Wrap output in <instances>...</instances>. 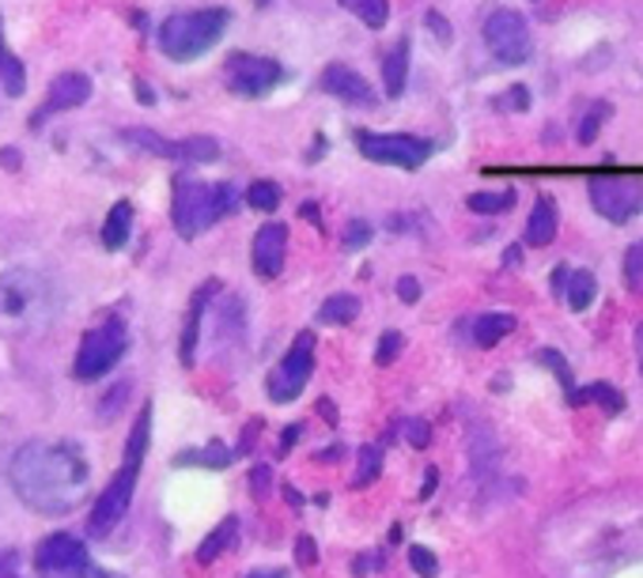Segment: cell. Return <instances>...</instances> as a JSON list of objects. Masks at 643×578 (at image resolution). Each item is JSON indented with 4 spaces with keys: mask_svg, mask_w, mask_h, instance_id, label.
I'll return each mask as SVG.
<instances>
[{
    "mask_svg": "<svg viewBox=\"0 0 643 578\" xmlns=\"http://www.w3.org/2000/svg\"><path fill=\"white\" fill-rule=\"evenodd\" d=\"M8 480L20 503L34 514H68L76 503L87 495L92 484V465H87L84 450L76 442H28L15 450L12 465H8Z\"/></svg>",
    "mask_w": 643,
    "mask_h": 578,
    "instance_id": "obj_1",
    "label": "cell"
},
{
    "mask_svg": "<svg viewBox=\"0 0 643 578\" xmlns=\"http://www.w3.org/2000/svg\"><path fill=\"white\" fill-rule=\"evenodd\" d=\"M148 439H152V405L140 408L133 431H129V442H126V453H121V469L114 473V480L103 488L99 503L92 506V518H87V533L95 537H107V533L126 518L129 503H133V492H137V477H140V465L148 458Z\"/></svg>",
    "mask_w": 643,
    "mask_h": 578,
    "instance_id": "obj_2",
    "label": "cell"
},
{
    "mask_svg": "<svg viewBox=\"0 0 643 578\" xmlns=\"http://www.w3.org/2000/svg\"><path fill=\"white\" fill-rule=\"evenodd\" d=\"M235 208H239V193H235V185H227V182L208 185V182H197V178H186V174L174 178L171 220H174V231H179L182 238L205 235L208 227L219 224L224 216H232Z\"/></svg>",
    "mask_w": 643,
    "mask_h": 578,
    "instance_id": "obj_3",
    "label": "cell"
},
{
    "mask_svg": "<svg viewBox=\"0 0 643 578\" xmlns=\"http://www.w3.org/2000/svg\"><path fill=\"white\" fill-rule=\"evenodd\" d=\"M50 283L31 269H12L0 277V325L15 329V333H31L42 329L54 314V296Z\"/></svg>",
    "mask_w": 643,
    "mask_h": 578,
    "instance_id": "obj_4",
    "label": "cell"
},
{
    "mask_svg": "<svg viewBox=\"0 0 643 578\" xmlns=\"http://www.w3.org/2000/svg\"><path fill=\"white\" fill-rule=\"evenodd\" d=\"M232 12L227 8H197V12H179L160 26V50L171 61H197L224 39Z\"/></svg>",
    "mask_w": 643,
    "mask_h": 578,
    "instance_id": "obj_5",
    "label": "cell"
},
{
    "mask_svg": "<svg viewBox=\"0 0 643 578\" xmlns=\"http://www.w3.org/2000/svg\"><path fill=\"white\" fill-rule=\"evenodd\" d=\"M129 349V333L121 318H107L95 329H87L81 336V349H76L73 375L76 382H99L103 375H110L118 367V360Z\"/></svg>",
    "mask_w": 643,
    "mask_h": 578,
    "instance_id": "obj_6",
    "label": "cell"
},
{
    "mask_svg": "<svg viewBox=\"0 0 643 578\" xmlns=\"http://www.w3.org/2000/svg\"><path fill=\"white\" fill-rule=\"evenodd\" d=\"M356 151L372 163L398 167V171H420L431 156V140L417 137V132H375V129H356L352 132Z\"/></svg>",
    "mask_w": 643,
    "mask_h": 578,
    "instance_id": "obj_7",
    "label": "cell"
},
{
    "mask_svg": "<svg viewBox=\"0 0 643 578\" xmlns=\"http://www.w3.org/2000/svg\"><path fill=\"white\" fill-rule=\"evenodd\" d=\"M481 39L500 65H523V61H531V53H534L531 23H526L518 12H511V8L489 12V20H484V26H481Z\"/></svg>",
    "mask_w": 643,
    "mask_h": 578,
    "instance_id": "obj_8",
    "label": "cell"
},
{
    "mask_svg": "<svg viewBox=\"0 0 643 578\" xmlns=\"http://www.w3.org/2000/svg\"><path fill=\"white\" fill-rule=\"evenodd\" d=\"M590 204L602 220L610 224H629L643 212V182L624 174H594L587 182Z\"/></svg>",
    "mask_w": 643,
    "mask_h": 578,
    "instance_id": "obj_9",
    "label": "cell"
},
{
    "mask_svg": "<svg viewBox=\"0 0 643 578\" xmlns=\"http://www.w3.org/2000/svg\"><path fill=\"white\" fill-rule=\"evenodd\" d=\"M311 371H314V333H299L296 341H292V349H288L285 360L272 367V375H269V402H277V405H288V402H296L299 394H303V386H307V378H311Z\"/></svg>",
    "mask_w": 643,
    "mask_h": 578,
    "instance_id": "obj_10",
    "label": "cell"
},
{
    "mask_svg": "<svg viewBox=\"0 0 643 578\" xmlns=\"http://www.w3.org/2000/svg\"><path fill=\"white\" fill-rule=\"evenodd\" d=\"M224 79L227 92H235L239 99H261L285 79V68L261 53H232L224 65Z\"/></svg>",
    "mask_w": 643,
    "mask_h": 578,
    "instance_id": "obj_11",
    "label": "cell"
},
{
    "mask_svg": "<svg viewBox=\"0 0 643 578\" xmlns=\"http://www.w3.org/2000/svg\"><path fill=\"white\" fill-rule=\"evenodd\" d=\"M34 564L46 578H95L87 545L73 533H54L34 548Z\"/></svg>",
    "mask_w": 643,
    "mask_h": 578,
    "instance_id": "obj_12",
    "label": "cell"
},
{
    "mask_svg": "<svg viewBox=\"0 0 643 578\" xmlns=\"http://www.w3.org/2000/svg\"><path fill=\"white\" fill-rule=\"evenodd\" d=\"M285 257H288V227L285 224H261L258 235H254L250 246V261L254 272L261 280H277L285 272Z\"/></svg>",
    "mask_w": 643,
    "mask_h": 578,
    "instance_id": "obj_13",
    "label": "cell"
},
{
    "mask_svg": "<svg viewBox=\"0 0 643 578\" xmlns=\"http://www.w3.org/2000/svg\"><path fill=\"white\" fill-rule=\"evenodd\" d=\"M322 92L325 95H333V99H341V103H349V106H375L378 103V95L372 92V84H367L364 76L356 73L352 65H325L322 68Z\"/></svg>",
    "mask_w": 643,
    "mask_h": 578,
    "instance_id": "obj_14",
    "label": "cell"
},
{
    "mask_svg": "<svg viewBox=\"0 0 643 578\" xmlns=\"http://www.w3.org/2000/svg\"><path fill=\"white\" fill-rule=\"evenodd\" d=\"M92 99V79L84 73H61L54 84H50L46 92V103H42V114L34 118V126H39L46 114H65V110H76V106H84Z\"/></svg>",
    "mask_w": 643,
    "mask_h": 578,
    "instance_id": "obj_15",
    "label": "cell"
},
{
    "mask_svg": "<svg viewBox=\"0 0 643 578\" xmlns=\"http://www.w3.org/2000/svg\"><path fill=\"white\" fill-rule=\"evenodd\" d=\"M213 291H219L216 280L201 283L197 291H193L190 299V310H186V325H182V344H179V355L186 367H193V360H197V336H201V318H205V307L208 299H213Z\"/></svg>",
    "mask_w": 643,
    "mask_h": 578,
    "instance_id": "obj_16",
    "label": "cell"
},
{
    "mask_svg": "<svg viewBox=\"0 0 643 578\" xmlns=\"http://www.w3.org/2000/svg\"><path fill=\"white\" fill-rule=\"evenodd\" d=\"M557 227H560L557 201L549 193H542L531 208V220H526V246H549L557 238Z\"/></svg>",
    "mask_w": 643,
    "mask_h": 578,
    "instance_id": "obj_17",
    "label": "cell"
},
{
    "mask_svg": "<svg viewBox=\"0 0 643 578\" xmlns=\"http://www.w3.org/2000/svg\"><path fill=\"white\" fill-rule=\"evenodd\" d=\"M409 79V39H398L383 57V92L386 99H401Z\"/></svg>",
    "mask_w": 643,
    "mask_h": 578,
    "instance_id": "obj_18",
    "label": "cell"
},
{
    "mask_svg": "<svg viewBox=\"0 0 643 578\" xmlns=\"http://www.w3.org/2000/svg\"><path fill=\"white\" fill-rule=\"evenodd\" d=\"M129 231H133V204L118 201L107 212V220H103V246L107 250H121L129 243Z\"/></svg>",
    "mask_w": 643,
    "mask_h": 578,
    "instance_id": "obj_19",
    "label": "cell"
},
{
    "mask_svg": "<svg viewBox=\"0 0 643 578\" xmlns=\"http://www.w3.org/2000/svg\"><path fill=\"white\" fill-rule=\"evenodd\" d=\"M515 329V314H507V310H492V314H481L478 322H473V344H481V349H496L500 341Z\"/></svg>",
    "mask_w": 643,
    "mask_h": 578,
    "instance_id": "obj_20",
    "label": "cell"
},
{
    "mask_svg": "<svg viewBox=\"0 0 643 578\" xmlns=\"http://www.w3.org/2000/svg\"><path fill=\"white\" fill-rule=\"evenodd\" d=\"M598 296V280L590 269H571L568 272V283H564V302H568V310H576V314H583V310L594 302Z\"/></svg>",
    "mask_w": 643,
    "mask_h": 578,
    "instance_id": "obj_21",
    "label": "cell"
},
{
    "mask_svg": "<svg viewBox=\"0 0 643 578\" xmlns=\"http://www.w3.org/2000/svg\"><path fill=\"white\" fill-rule=\"evenodd\" d=\"M235 537H239V518H224L219 526L208 533L205 540H201V548H197V564H213V559H219L227 553V548L235 545Z\"/></svg>",
    "mask_w": 643,
    "mask_h": 578,
    "instance_id": "obj_22",
    "label": "cell"
},
{
    "mask_svg": "<svg viewBox=\"0 0 643 578\" xmlns=\"http://www.w3.org/2000/svg\"><path fill=\"white\" fill-rule=\"evenodd\" d=\"M341 8H349L367 31H383L386 20H390V0H337Z\"/></svg>",
    "mask_w": 643,
    "mask_h": 578,
    "instance_id": "obj_23",
    "label": "cell"
},
{
    "mask_svg": "<svg viewBox=\"0 0 643 578\" xmlns=\"http://www.w3.org/2000/svg\"><path fill=\"white\" fill-rule=\"evenodd\" d=\"M568 405H602L606 413H621L624 397H621V389L610 386V382H590L587 389H576V397H571Z\"/></svg>",
    "mask_w": 643,
    "mask_h": 578,
    "instance_id": "obj_24",
    "label": "cell"
},
{
    "mask_svg": "<svg viewBox=\"0 0 643 578\" xmlns=\"http://www.w3.org/2000/svg\"><path fill=\"white\" fill-rule=\"evenodd\" d=\"M360 318V299L356 296H330L319 307L322 325H352Z\"/></svg>",
    "mask_w": 643,
    "mask_h": 578,
    "instance_id": "obj_25",
    "label": "cell"
},
{
    "mask_svg": "<svg viewBox=\"0 0 643 578\" xmlns=\"http://www.w3.org/2000/svg\"><path fill=\"white\" fill-rule=\"evenodd\" d=\"M610 114H613V106L610 103H590L587 110H583V118H579V126H576V140L579 144H594L598 140V132H602V126L610 121Z\"/></svg>",
    "mask_w": 643,
    "mask_h": 578,
    "instance_id": "obj_26",
    "label": "cell"
},
{
    "mask_svg": "<svg viewBox=\"0 0 643 578\" xmlns=\"http://www.w3.org/2000/svg\"><path fill=\"white\" fill-rule=\"evenodd\" d=\"M0 87H4L8 95H23V87H28V68H23L20 57L8 53L4 39H0Z\"/></svg>",
    "mask_w": 643,
    "mask_h": 578,
    "instance_id": "obj_27",
    "label": "cell"
},
{
    "mask_svg": "<svg viewBox=\"0 0 643 578\" xmlns=\"http://www.w3.org/2000/svg\"><path fill=\"white\" fill-rule=\"evenodd\" d=\"M515 190H500V193H470L465 204L470 212H481V216H500V212H511L515 208Z\"/></svg>",
    "mask_w": 643,
    "mask_h": 578,
    "instance_id": "obj_28",
    "label": "cell"
},
{
    "mask_svg": "<svg viewBox=\"0 0 643 578\" xmlns=\"http://www.w3.org/2000/svg\"><path fill=\"white\" fill-rule=\"evenodd\" d=\"M235 453L224 447V442H208L205 450H193V453H182L179 465H208V469H224L232 465Z\"/></svg>",
    "mask_w": 643,
    "mask_h": 578,
    "instance_id": "obj_29",
    "label": "cell"
},
{
    "mask_svg": "<svg viewBox=\"0 0 643 578\" xmlns=\"http://www.w3.org/2000/svg\"><path fill=\"white\" fill-rule=\"evenodd\" d=\"M378 473H383V447H378V442H367V447L360 450V469H356V477H352V488L372 484V480H378Z\"/></svg>",
    "mask_w": 643,
    "mask_h": 578,
    "instance_id": "obj_30",
    "label": "cell"
},
{
    "mask_svg": "<svg viewBox=\"0 0 643 578\" xmlns=\"http://www.w3.org/2000/svg\"><path fill=\"white\" fill-rule=\"evenodd\" d=\"M537 360L545 363V367L553 371V375L560 378V386H564V397H576V378H571V367H568V360H564V355L557 352V349H542V355H537Z\"/></svg>",
    "mask_w": 643,
    "mask_h": 578,
    "instance_id": "obj_31",
    "label": "cell"
},
{
    "mask_svg": "<svg viewBox=\"0 0 643 578\" xmlns=\"http://www.w3.org/2000/svg\"><path fill=\"white\" fill-rule=\"evenodd\" d=\"M492 110H500V114H526V110H531V92H526L523 84H511L507 92H500L496 99H492Z\"/></svg>",
    "mask_w": 643,
    "mask_h": 578,
    "instance_id": "obj_32",
    "label": "cell"
},
{
    "mask_svg": "<svg viewBox=\"0 0 643 578\" xmlns=\"http://www.w3.org/2000/svg\"><path fill=\"white\" fill-rule=\"evenodd\" d=\"M246 204L258 212H277L280 204V185L277 182H254L250 190H246Z\"/></svg>",
    "mask_w": 643,
    "mask_h": 578,
    "instance_id": "obj_33",
    "label": "cell"
},
{
    "mask_svg": "<svg viewBox=\"0 0 643 578\" xmlns=\"http://www.w3.org/2000/svg\"><path fill=\"white\" fill-rule=\"evenodd\" d=\"M401 349H405V336L398 333V329H386V333L378 336V344H375V363L378 367H390V363L401 355Z\"/></svg>",
    "mask_w": 643,
    "mask_h": 578,
    "instance_id": "obj_34",
    "label": "cell"
},
{
    "mask_svg": "<svg viewBox=\"0 0 643 578\" xmlns=\"http://www.w3.org/2000/svg\"><path fill=\"white\" fill-rule=\"evenodd\" d=\"M624 283L632 291L643 288V238L636 246H629V254H624Z\"/></svg>",
    "mask_w": 643,
    "mask_h": 578,
    "instance_id": "obj_35",
    "label": "cell"
},
{
    "mask_svg": "<svg viewBox=\"0 0 643 578\" xmlns=\"http://www.w3.org/2000/svg\"><path fill=\"white\" fill-rule=\"evenodd\" d=\"M401 431H405V442H409V447H417V450H425L428 442H431V428H428V420H420V416H405Z\"/></svg>",
    "mask_w": 643,
    "mask_h": 578,
    "instance_id": "obj_36",
    "label": "cell"
},
{
    "mask_svg": "<svg viewBox=\"0 0 643 578\" xmlns=\"http://www.w3.org/2000/svg\"><path fill=\"white\" fill-rule=\"evenodd\" d=\"M375 235V227L367 224V220H349L345 235H341V243H345V250H360V246H367Z\"/></svg>",
    "mask_w": 643,
    "mask_h": 578,
    "instance_id": "obj_37",
    "label": "cell"
},
{
    "mask_svg": "<svg viewBox=\"0 0 643 578\" xmlns=\"http://www.w3.org/2000/svg\"><path fill=\"white\" fill-rule=\"evenodd\" d=\"M409 564H412V571H417L420 578H436L439 575V559H436V553H428L425 545H412L409 548Z\"/></svg>",
    "mask_w": 643,
    "mask_h": 578,
    "instance_id": "obj_38",
    "label": "cell"
},
{
    "mask_svg": "<svg viewBox=\"0 0 643 578\" xmlns=\"http://www.w3.org/2000/svg\"><path fill=\"white\" fill-rule=\"evenodd\" d=\"M296 564L299 567H314V564H319V545H314L311 537H299L296 540Z\"/></svg>",
    "mask_w": 643,
    "mask_h": 578,
    "instance_id": "obj_39",
    "label": "cell"
},
{
    "mask_svg": "<svg viewBox=\"0 0 643 578\" xmlns=\"http://www.w3.org/2000/svg\"><path fill=\"white\" fill-rule=\"evenodd\" d=\"M394 291H398L401 302H417L420 299V280L417 277H401L398 283H394Z\"/></svg>",
    "mask_w": 643,
    "mask_h": 578,
    "instance_id": "obj_40",
    "label": "cell"
},
{
    "mask_svg": "<svg viewBox=\"0 0 643 578\" xmlns=\"http://www.w3.org/2000/svg\"><path fill=\"white\" fill-rule=\"evenodd\" d=\"M250 480H254V500H266V495H269V480H272L269 465H258V469H254Z\"/></svg>",
    "mask_w": 643,
    "mask_h": 578,
    "instance_id": "obj_41",
    "label": "cell"
},
{
    "mask_svg": "<svg viewBox=\"0 0 643 578\" xmlns=\"http://www.w3.org/2000/svg\"><path fill=\"white\" fill-rule=\"evenodd\" d=\"M0 578H20V553H0Z\"/></svg>",
    "mask_w": 643,
    "mask_h": 578,
    "instance_id": "obj_42",
    "label": "cell"
},
{
    "mask_svg": "<svg viewBox=\"0 0 643 578\" xmlns=\"http://www.w3.org/2000/svg\"><path fill=\"white\" fill-rule=\"evenodd\" d=\"M425 23L431 26V31L439 34V42H447V39H451V31H447V23H443V15H439V12H428V15H425Z\"/></svg>",
    "mask_w": 643,
    "mask_h": 578,
    "instance_id": "obj_43",
    "label": "cell"
},
{
    "mask_svg": "<svg viewBox=\"0 0 643 578\" xmlns=\"http://www.w3.org/2000/svg\"><path fill=\"white\" fill-rule=\"evenodd\" d=\"M299 435H303V424H292V428H285V435H280V453H288V450H292Z\"/></svg>",
    "mask_w": 643,
    "mask_h": 578,
    "instance_id": "obj_44",
    "label": "cell"
},
{
    "mask_svg": "<svg viewBox=\"0 0 643 578\" xmlns=\"http://www.w3.org/2000/svg\"><path fill=\"white\" fill-rule=\"evenodd\" d=\"M436 484H439V473H436V469H428V477H425V488H420V500L428 503V495L436 492Z\"/></svg>",
    "mask_w": 643,
    "mask_h": 578,
    "instance_id": "obj_45",
    "label": "cell"
},
{
    "mask_svg": "<svg viewBox=\"0 0 643 578\" xmlns=\"http://www.w3.org/2000/svg\"><path fill=\"white\" fill-rule=\"evenodd\" d=\"M504 265H507V269H515V265H523V246H507Z\"/></svg>",
    "mask_w": 643,
    "mask_h": 578,
    "instance_id": "obj_46",
    "label": "cell"
},
{
    "mask_svg": "<svg viewBox=\"0 0 643 578\" xmlns=\"http://www.w3.org/2000/svg\"><path fill=\"white\" fill-rule=\"evenodd\" d=\"M375 564V556H356V567H352V575H367Z\"/></svg>",
    "mask_w": 643,
    "mask_h": 578,
    "instance_id": "obj_47",
    "label": "cell"
},
{
    "mask_svg": "<svg viewBox=\"0 0 643 578\" xmlns=\"http://www.w3.org/2000/svg\"><path fill=\"white\" fill-rule=\"evenodd\" d=\"M0 167H20V151H0Z\"/></svg>",
    "mask_w": 643,
    "mask_h": 578,
    "instance_id": "obj_48",
    "label": "cell"
},
{
    "mask_svg": "<svg viewBox=\"0 0 643 578\" xmlns=\"http://www.w3.org/2000/svg\"><path fill=\"white\" fill-rule=\"evenodd\" d=\"M319 413H322V420H325V424H337V413H333V405L325 402V397L319 402Z\"/></svg>",
    "mask_w": 643,
    "mask_h": 578,
    "instance_id": "obj_49",
    "label": "cell"
},
{
    "mask_svg": "<svg viewBox=\"0 0 643 578\" xmlns=\"http://www.w3.org/2000/svg\"><path fill=\"white\" fill-rule=\"evenodd\" d=\"M636 363H640V375H643V322L636 325Z\"/></svg>",
    "mask_w": 643,
    "mask_h": 578,
    "instance_id": "obj_50",
    "label": "cell"
},
{
    "mask_svg": "<svg viewBox=\"0 0 643 578\" xmlns=\"http://www.w3.org/2000/svg\"><path fill=\"white\" fill-rule=\"evenodd\" d=\"M285 495H288V500H292V506H303V495H299L296 488H285Z\"/></svg>",
    "mask_w": 643,
    "mask_h": 578,
    "instance_id": "obj_51",
    "label": "cell"
},
{
    "mask_svg": "<svg viewBox=\"0 0 643 578\" xmlns=\"http://www.w3.org/2000/svg\"><path fill=\"white\" fill-rule=\"evenodd\" d=\"M246 578H285V575H280V571H250Z\"/></svg>",
    "mask_w": 643,
    "mask_h": 578,
    "instance_id": "obj_52",
    "label": "cell"
},
{
    "mask_svg": "<svg viewBox=\"0 0 643 578\" xmlns=\"http://www.w3.org/2000/svg\"><path fill=\"white\" fill-rule=\"evenodd\" d=\"M258 4H269V0H258Z\"/></svg>",
    "mask_w": 643,
    "mask_h": 578,
    "instance_id": "obj_53",
    "label": "cell"
}]
</instances>
